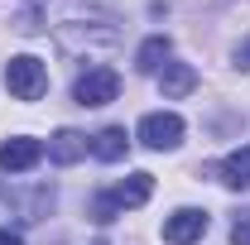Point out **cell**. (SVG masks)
Instances as JSON below:
<instances>
[{"label": "cell", "mask_w": 250, "mask_h": 245, "mask_svg": "<svg viewBox=\"0 0 250 245\" xmlns=\"http://www.w3.org/2000/svg\"><path fill=\"white\" fill-rule=\"evenodd\" d=\"M5 92L15 101H39L48 92V67L34 58V53H20V58L5 62Z\"/></svg>", "instance_id": "obj_1"}, {"label": "cell", "mask_w": 250, "mask_h": 245, "mask_svg": "<svg viewBox=\"0 0 250 245\" xmlns=\"http://www.w3.org/2000/svg\"><path fill=\"white\" fill-rule=\"evenodd\" d=\"M116 92H121L116 67H87L77 77V87H72V101L77 106H106V101H116Z\"/></svg>", "instance_id": "obj_2"}, {"label": "cell", "mask_w": 250, "mask_h": 245, "mask_svg": "<svg viewBox=\"0 0 250 245\" xmlns=\"http://www.w3.org/2000/svg\"><path fill=\"white\" fill-rule=\"evenodd\" d=\"M135 135H140L145 149H178V144H183V116H173V111H154V116L140 121Z\"/></svg>", "instance_id": "obj_3"}, {"label": "cell", "mask_w": 250, "mask_h": 245, "mask_svg": "<svg viewBox=\"0 0 250 245\" xmlns=\"http://www.w3.org/2000/svg\"><path fill=\"white\" fill-rule=\"evenodd\" d=\"M207 226H212V216L202 212V207H178V212L164 221V241L168 245H192L207 236Z\"/></svg>", "instance_id": "obj_4"}, {"label": "cell", "mask_w": 250, "mask_h": 245, "mask_svg": "<svg viewBox=\"0 0 250 245\" xmlns=\"http://www.w3.org/2000/svg\"><path fill=\"white\" fill-rule=\"evenodd\" d=\"M39 159H43V144L29 140V135H15V140L0 144V168H5V173H29Z\"/></svg>", "instance_id": "obj_5"}, {"label": "cell", "mask_w": 250, "mask_h": 245, "mask_svg": "<svg viewBox=\"0 0 250 245\" xmlns=\"http://www.w3.org/2000/svg\"><path fill=\"white\" fill-rule=\"evenodd\" d=\"M87 149H92V140H87L82 130H58V135L48 140V159H53L58 168H72L77 159H87Z\"/></svg>", "instance_id": "obj_6"}, {"label": "cell", "mask_w": 250, "mask_h": 245, "mask_svg": "<svg viewBox=\"0 0 250 245\" xmlns=\"http://www.w3.org/2000/svg\"><path fill=\"white\" fill-rule=\"evenodd\" d=\"M207 173H217L231 192H246V187H250V144H246V149H231L217 168H207Z\"/></svg>", "instance_id": "obj_7"}, {"label": "cell", "mask_w": 250, "mask_h": 245, "mask_svg": "<svg viewBox=\"0 0 250 245\" xmlns=\"http://www.w3.org/2000/svg\"><path fill=\"white\" fill-rule=\"evenodd\" d=\"M197 87V72H192V62H164V72H159V92L164 101H178Z\"/></svg>", "instance_id": "obj_8"}, {"label": "cell", "mask_w": 250, "mask_h": 245, "mask_svg": "<svg viewBox=\"0 0 250 245\" xmlns=\"http://www.w3.org/2000/svg\"><path fill=\"white\" fill-rule=\"evenodd\" d=\"M92 154L101 159V163H121L125 154H130V135H125L121 125H106V130L92 135Z\"/></svg>", "instance_id": "obj_9"}, {"label": "cell", "mask_w": 250, "mask_h": 245, "mask_svg": "<svg viewBox=\"0 0 250 245\" xmlns=\"http://www.w3.org/2000/svg\"><path fill=\"white\" fill-rule=\"evenodd\" d=\"M168 53H173V39H168V34H154V39H145V43H140V53H135V67H140L145 77H154V72H164Z\"/></svg>", "instance_id": "obj_10"}, {"label": "cell", "mask_w": 250, "mask_h": 245, "mask_svg": "<svg viewBox=\"0 0 250 245\" xmlns=\"http://www.w3.org/2000/svg\"><path fill=\"white\" fill-rule=\"evenodd\" d=\"M149 192H154V173H130V178H125V183H116V192H111V197H116V207H145V202H149Z\"/></svg>", "instance_id": "obj_11"}, {"label": "cell", "mask_w": 250, "mask_h": 245, "mask_svg": "<svg viewBox=\"0 0 250 245\" xmlns=\"http://www.w3.org/2000/svg\"><path fill=\"white\" fill-rule=\"evenodd\" d=\"M116 216H121V207H116V197H111V192L92 197V221H96V226H106V221H116Z\"/></svg>", "instance_id": "obj_12"}, {"label": "cell", "mask_w": 250, "mask_h": 245, "mask_svg": "<svg viewBox=\"0 0 250 245\" xmlns=\"http://www.w3.org/2000/svg\"><path fill=\"white\" fill-rule=\"evenodd\" d=\"M231 245H250V212H241L231 221Z\"/></svg>", "instance_id": "obj_13"}, {"label": "cell", "mask_w": 250, "mask_h": 245, "mask_svg": "<svg viewBox=\"0 0 250 245\" xmlns=\"http://www.w3.org/2000/svg\"><path fill=\"white\" fill-rule=\"evenodd\" d=\"M0 245H24V241H20V231H10V226H0Z\"/></svg>", "instance_id": "obj_14"}, {"label": "cell", "mask_w": 250, "mask_h": 245, "mask_svg": "<svg viewBox=\"0 0 250 245\" xmlns=\"http://www.w3.org/2000/svg\"><path fill=\"white\" fill-rule=\"evenodd\" d=\"M236 62H241V67H250V39L241 43V48H236Z\"/></svg>", "instance_id": "obj_15"}]
</instances>
